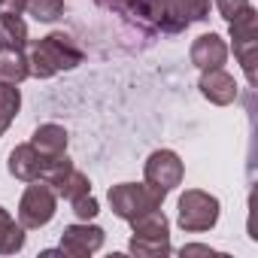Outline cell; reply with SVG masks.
Returning a JSON list of instances; mask_svg holds the SVG:
<instances>
[{
	"label": "cell",
	"instance_id": "obj_1",
	"mask_svg": "<svg viewBox=\"0 0 258 258\" xmlns=\"http://www.w3.org/2000/svg\"><path fill=\"white\" fill-rule=\"evenodd\" d=\"M210 0H137L131 22L146 31L182 34L195 22H207Z\"/></svg>",
	"mask_w": 258,
	"mask_h": 258
},
{
	"label": "cell",
	"instance_id": "obj_2",
	"mask_svg": "<svg viewBox=\"0 0 258 258\" xmlns=\"http://www.w3.org/2000/svg\"><path fill=\"white\" fill-rule=\"evenodd\" d=\"M82 49L76 46V40L64 31H52L49 37L37 40L31 46V58H28V67H31V76L37 79H52L55 73L61 70H73L82 64Z\"/></svg>",
	"mask_w": 258,
	"mask_h": 258
},
{
	"label": "cell",
	"instance_id": "obj_3",
	"mask_svg": "<svg viewBox=\"0 0 258 258\" xmlns=\"http://www.w3.org/2000/svg\"><path fill=\"white\" fill-rule=\"evenodd\" d=\"M164 198H167V191H161L149 182H121V185H112L106 195L109 210L124 222H131L149 210H158L164 204Z\"/></svg>",
	"mask_w": 258,
	"mask_h": 258
},
{
	"label": "cell",
	"instance_id": "obj_4",
	"mask_svg": "<svg viewBox=\"0 0 258 258\" xmlns=\"http://www.w3.org/2000/svg\"><path fill=\"white\" fill-rule=\"evenodd\" d=\"M176 222L188 234L210 231L219 222V198H213L210 191H201V188H185V195L179 198Z\"/></svg>",
	"mask_w": 258,
	"mask_h": 258
},
{
	"label": "cell",
	"instance_id": "obj_5",
	"mask_svg": "<svg viewBox=\"0 0 258 258\" xmlns=\"http://www.w3.org/2000/svg\"><path fill=\"white\" fill-rule=\"evenodd\" d=\"M55 210H58V195L52 191V185L43 179H34L19 201V225L25 231H37L52 222Z\"/></svg>",
	"mask_w": 258,
	"mask_h": 258
},
{
	"label": "cell",
	"instance_id": "obj_6",
	"mask_svg": "<svg viewBox=\"0 0 258 258\" xmlns=\"http://www.w3.org/2000/svg\"><path fill=\"white\" fill-rule=\"evenodd\" d=\"M185 176V167L179 161L176 152L170 149H155L149 158H146V182L161 188V191H173Z\"/></svg>",
	"mask_w": 258,
	"mask_h": 258
},
{
	"label": "cell",
	"instance_id": "obj_7",
	"mask_svg": "<svg viewBox=\"0 0 258 258\" xmlns=\"http://www.w3.org/2000/svg\"><path fill=\"white\" fill-rule=\"evenodd\" d=\"M103 240H106V234L97 225H88V222L67 225L61 231V252L73 255V258H88L91 252H97L103 246Z\"/></svg>",
	"mask_w": 258,
	"mask_h": 258
},
{
	"label": "cell",
	"instance_id": "obj_8",
	"mask_svg": "<svg viewBox=\"0 0 258 258\" xmlns=\"http://www.w3.org/2000/svg\"><path fill=\"white\" fill-rule=\"evenodd\" d=\"M201 94L216 103V106H228L237 100V82L231 73H225L222 67H213V70H201V82H198Z\"/></svg>",
	"mask_w": 258,
	"mask_h": 258
},
{
	"label": "cell",
	"instance_id": "obj_9",
	"mask_svg": "<svg viewBox=\"0 0 258 258\" xmlns=\"http://www.w3.org/2000/svg\"><path fill=\"white\" fill-rule=\"evenodd\" d=\"M46 161H49V158L40 155L31 143H22V146H16V149L10 152L7 167H10V173H13L16 179H22V182H34V179H43Z\"/></svg>",
	"mask_w": 258,
	"mask_h": 258
},
{
	"label": "cell",
	"instance_id": "obj_10",
	"mask_svg": "<svg viewBox=\"0 0 258 258\" xmlns=\"http://www.w3.org/2000/svg\"><path fill=\"white\" fill-rule=\"evenodd\" d=\"M228 61V46L219 34H204L191 43V64L198 70H213V67H222Z\"/></svg>",
	"mask_w": 258,
	"mask_h": 258
},
{
	"label": "cell",
	"instance_id": "obj_11",
	"mask_svg": "<svg viewBox=\"0 0 258 258\" xmlns=\"http://www.w3.org/2000/svg\"><path fill=\"white\" fill-rule=\"evenodd\" d=\"M49 185H52V191H55L58 198H64V201H76V198H82V195H91L88 176H85L82 170H76L73 164L61 167V170L49 179Z\"/></svg>",
	"mask_w": 258,
	"mask_h": 258
},
{
	"label": "cell",
	"instance_id": "obj_12",
	"mask_svg": "<svg viewBox=\"0 0 258 258\" xmlns=\"http://www.w3.org/2000/svg\"><path fill=\"white\" fill-rule=\"evenodd\" d=\"M67 143H70L67 127H61V124H55V121L40 124L37 131H34V140H31V146H34L40 155H46V158L64 155V152H67Z\"/></svg>",
	"mask_w": 258,
	"mask_h": 258
},
{
	"label": "cell",
	"instance_id": "obj_13",
	"mask_svg": "<svg viewBox=\"0 0 258 258\" xmlns=\"http://www.w3.org/2000/svg\"><path fill=\"white\" fill-rule=\"evenodd\" d=\"M28 25L16 13H0V49H25Z\"/></svg>",
	"mask_w": 258,
	"mask_h": 258
},
{
	"label": "cell",
	"instance_id": "obj_14",
	"mask_svg": "<svg viewBox=\"0 0 258 258\" xmlns=\"http://www.w3.org/2000/svg\"><path fill=\"white\" fill-rule=\"evenodd\" d=\"M25 249V228L0 207V255H16Z\"/></svg>",
	"mask_w": 258,
	"mask_h": 258
},
{
	"label": "cell",
	"instance_id": "obj_15",
	"mask_svg": "<svg viewBox=\"0 0 258 258\" xmlns=\"http://www.w3.org/2000/svg\"><path fill=\"white\" fill-rule=\"evenodd\" d=\"M31 76L28 58L22 55V49H0V82H22Z\"/></svg>",
	"mask_w": 258,
	"mask_h": 258
},
{
	"label": "cell",
	"instance_id": "obj_16",
	"mask_svg": "<svg viewBox=\"0 0 258 258\" xmlns=\"http://www.w3.org/2000/svg\"><path fill=\"white\" fill-rule=\"evenodd\" d=\"M19 109H22V91L16 88V82H0V137L10 131Z\"/></svg>",
	"mask_w": 258,
	"mask_h": 258
},
{
	"label": "cell",
	"instance_id": "obj_17",
	"mask_svg": "<svg viewBox=\"0 0 258 258\" xmlns=\"http://www.w3.org/2000/svg\"><path fill=\"white\" fill-rule=\"evenodd\" d=\"M131 228H134L137 237H170V222L161 213V207L149 210V213H143L137 219H131Z\"/></svg>",
	"mask_w": 258,
	"mask_h": 258
},
{
	"label": "cell",
	"instance_id": "obj_18",
	"mask_svg": "<svg viewBox=\"0 0 258 258\" xmlns=\"http://www.w3.org/2000/svg\"><path fill=\"white\" fill-rule=\"evenodd\" d=\"M228 25H231V40H234V46H237V43H258V13L252 10V4H249L237 19H231Z\"/></svg>",
	"mask_w": 258,
	"mask_h": 258
},
{
	"label": "cell",
	"instance_id": "obj_19",
	"mask_svg": "<svg viewBox=\"0 0 258 258\" xmlns=\"http://www.w3.org/2000/svg\"><path fill=\"white\" fill-rule=\"evenodd\" d=\"M127 252H134L137 258H158V255H170V237H131Z\"/></svg>",
	"mask_w": 258,
	"mask_h": 258
},
{
	"label": "cell",
	"instance_id": "obj_20",
	"mask_svg": "<svg viewBox=\"0 0 258 258\" xmlns=\"http://www.w3.org/2000/svg\"><path fill=\"white\" fill-rule=\"evenodd\" d=\"M25 13H31L37 22L52 25V22H58V19L64 16V0H28V4H25Z\"/></svg>",
	"mask_w": 258,
	"mask_h": 258
},
{
	"label": "cell",
	"instance_id": "obj_21",
	"mask_svg": "<svg viewBox=\"0 0 258 258\" xmlns=\"http://www.w3.org/2000/svg\"><path fill=\"white\" fill-rule=\"evenodd\" d=\"M70 207H73V213H76L82 222H88V219H94V216L100 213V207H97V201H94L91 195H82V198L70 201Z\"/></svg>",
	"mask_w": 258,
	"mask_h": 258
},
{
	"label": "cell",
	"instance_id": "obj_22",
	"mask_svg": "<svg viewBox=\"0 0 258 258\" xmlns=\"http://www.w3.org/2000/svg\"><path fill=\"white\" fill-rule=\"evenodd\" d=\"M246 7H249V0H216V10H219L222 19H228V22L237 19Z\"/></svg>",
	"mask_w": 258,
	"mask_h": 258
},
{
	"label": "cell",
	"instance_id": "obj_23",
	"mask_svg": "<svg viewBox=\"0 0 258 258\" xmlns=\"http://www.w3.org/2000/svg\"><path fill=\"white\" fill-rule=\"evenodd\" d=\"M97 4H100L103 10L115 13V16H124V19H131V16H134V4H137V0H97Z\"/></svg>",
	"mask_w": 258,
	"mask_h": 258
},
{
	"label": "cell",
	"instance_id": "obj_24",
	"mask_svg": "<svg viewBox=\"0 0 258 258\" xmlns=\"http://www.w3.org/2000/svg\"><path fill=\"white\" fill-rule=\"evenodd\" d=\"M25 4H28V0H0V13H16V16H22L25 13Z\"/></svg>",
	"mask_w": 258,
	"mask_h": 258
},
{
	"label": "cell",
	"instance_id": "obj_25",
	"mask_svg": "<svg viewBox=\"0 0 258 258\" xmlns=\"http://www.w3.org/2000/svg\"><path fill=\"white\" fill-rule=\"evenodd\" d=\"M216 249H210V246H201V243H191V246H182L179 249V255L185 258V255H213Z\"/></svg>",
	"mask_w": 258,
	"mask_h": 258
}]
</instances>
